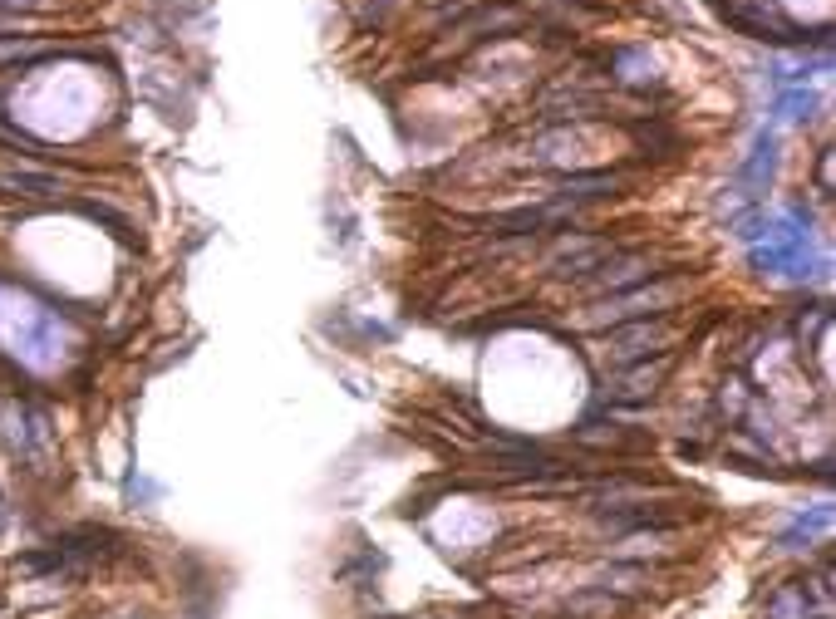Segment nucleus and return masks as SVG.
<instances>
[{"label": "nucleus", "instance_id": "obj_1", "mask_svg": "<svg viewBox=\"0 0 836 619\" xmlns=\"http://www.w3.org/2000/svg\"><path fill=\"white\" fill-rule=\"evenodd\" d=\"M0 339L35 369L60 364L64 354V325L45 305H35L30 295H20L10 285H0Z\"/></svg>", "mask_w": 836, "mask_h": 619}, {"label": "nucleus", "instance_id": "obj_2", "mask_svg": "<svg viewBox=\"0 0 836 619\" xmlns=\"http://www.w3.org/2000/svg\"><path fill=\"white\" fill-rule=\"evenodd\" d=\"M807 256H812V236H807L802 217L768 222V231H763V236H758V246H753V261H758V266H768V271H802V266H807Z\"/></svg>", "mask_w": 836, "mask_h": 619}]
</instances>
